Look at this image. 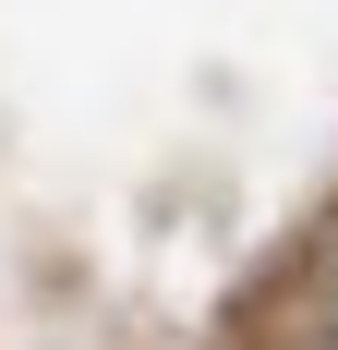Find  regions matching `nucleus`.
Masks as SVG:
<instances>
[{
    "label": "nucleus",
    "instance_id": "f257e3e1",
    "mask_svg": "<svg viewBox=\"0 0 338 350\" xmlns=\"http://www.w3.org/2000/svg\"><path fill=\"white\" fill-rule=\"evenodd\" d=\"M314 338H326V350H338V278H326V302H314Z\"/></svg>",
    "mask_w": 338,
    "mask_h": 350
}]
</instances>
